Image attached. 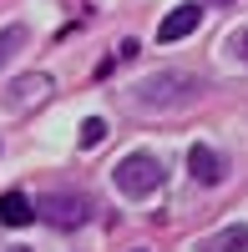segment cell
I'll use <instances>...</instances> for the list:
<instances>
[{"mask_svg":"<svg viewBox=\"0 0 248 252\" xmlns=\"http://www.w3.org/2000/svg\"><path fill=\"white\" fill-rule=\"evenodd\" d=\"M213 5H233V0H213Z\"/></svg>","mask_w":248,"mask_h":252,"instance_id":"12","label":"cell"},{"mask_svg":"<svg viewBox=\"0 0 248 252\" xmlns=\"http://www.w3.org/2000/svg\"><path fill=\"white\" fill-rule=\"evenodd\" d=\"M188 172H193L198 187H218L228 166H223V157L213 152V146H193V152H188Z\"/></svg>","mask_w":248,"mask_h":252,"instance_id":"5","label":"cell"},{"mask_svg":"<svg viewBox=\"0 0 248 252\" xmlns=\"http://www.w3.org/2000/svg\"><path fill=\"white\" fill-rule=\"evenodd\" d=\"M198 252H248V222H233V227H223V232L203 237Z\"/></svg>","mask_w":248,"mask_h":252,"instance_id":"7","label":"cell"},{"mask_svg":"<svg viewBox=\"0 0 248 252\" xmlns=\"http://www.w3.org/2000/svg\"><path fill=\"white\" fill-rule=\"evenodd\" d=\"M238 51H243V61H248V31H243V35H238Z\"/></svg>","mask_w":248,"mask_h":252,"instance_id":"11","label":"cell"},{"mask_svg":"<svg viewBox=\"0 0 248 252\" xmlns=\"http://www.w3.org/2000/svg\"><path fill=\"white\" fill-rule=\"evenodd\" d=\"M51 91H56V81H51L46 71H36V76H15V81H10V106H31V101L51 96Z\"/></svg>","mask_w":248,"mask_h":252,"instance_id":"6","label":"cell"},{"mask_svg":"<svg viewBox=\"0 0 248 252\" xmlns=\"http://www.w3.org/2000/svg\"><path fill=\"white\" fill-rule=\"evenodd\" d=\"M76 141H81V152H86V146H101V141H107V121H101V116H86Z\"/></svg>","mask_w":248,"mask_h":252,"instance_id":"10","label":"cell"},{"mask_svg":"<svg viewBox=\"0 0 248 252\" xmlns=\"http://www.w3.org/2000/svg\"><path fill=\"white\" fill-rule=\"evenodd\" d=\"M198 26H203V5H177V10L157 26V40H162V46H172V40H188Z\"/></svg>","mask_w":248,"mask_h":252,"instance_id":"4","label":"cell"},{"mask_svg":"<svg viewBox=\"0 0 248 252\" xmlns=\"http://www.w3.org/2000/svg\"><path fill=\"white\" fill-rule=\"evenodd\" d=\"M10 252H31V247H10Z\"/></svg>","mask_w":248,"mask_h":252,"instance_id":"13","label":"cell"},{"mask_svg":"<svg viewBox=\"0 0 248 252\" xmlns=\"http://www.w3.org/2000/svg\"><path fill=\"white\" fill-rule=\"evenodd\" d=\"M36 217H46L51 227L71 232V227H81V222L91 217V197H86V192H66V187H61V192H46V202H41Z\"/></svg>","mask_w":248,"mask_h":252,"instance_id":"3","label":"cell"},{"mask_svg":"<svg viewBox=\"0 0 248 252\" xmlns=\"http://www.w3.org/2000/svg\"><path fill=\"white\" fill-rule=\"evenodd\" d=\"M26 40H31L26 26H5V31H0V71H5V61H10L20 46H26Z\"/></svg>","mask_w":248,"mask_h":252,"instance_id":"9","label":"cell"},{"mask_svg":"<svg viewBox=\"0 0 248 252\" xmlns=\"http://www.w3.org/2000/svg\"><path fill=\"white\" fill-rule=\"evenodd\" d=\"M0 222H5V227H26V222H36V207H31V197L10 187V192L0 197Z\"/></svg>","mask_w":248,"mask_h":252,"instance_id":"8","label":"cell"},{"mask_svg":"<svg viewBox=\"0 0 248 252\" xmlns=\"http://www.w3.org/2000/svg\"><path fill=\"white\" fill-rule=\"evenodd\" d=\"M162 161L157 157H147V152H132V157H122L117 166H112V182H117V192L127 197V202H142V197H152L157 187H162Z\"/></svg>","mask_w":248,"mask_h":252,"instance_id":"2","label":"cell"},{"mask_svg":"<svg viewBox=\"0 0 248 252\" xmlns=\"http://www.w3.org/2000/svg\"><path fill=\"white\" fill-rule=\"evenodd\" d=\"M203 91H208V86H203V76H193V71H157V76L142 81L132 96H137L142 111L162 116V111H182V106H193Z\"/></svg>","mask_w":248,"mask_h":252,"instance_id":"1","label":"cell"},{"mask_svg":"<svg viewBox=\"0 0 248 252\" xmlns=\"http://www.w3.org/2000/svg\"><path fill=\"white\" fill-rule=\"evenodd\" d=\"M137 252H147V247H137Z\"/></svg>","mask_w":248,"mask_h":252,"instance_id":"14","label":"cell"}]
</instances>
